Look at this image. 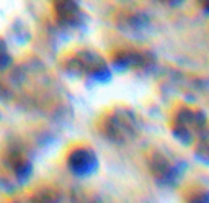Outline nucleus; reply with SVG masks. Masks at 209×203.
I'll use <instances>...</instances> for the list:
<instances>
[{
  "mask_svg": "<svg viewBox=\"0 0 209 203\" xmlns=\"http://www.w3.org/2000/svg\"><path fill=\"white\" fill-rule=\"evenodd\" d=\"M134 128L136 125L131 113L118 112L113 115L108 123V136L111 139H126L132 136V133L136 131Z\"/></svg>",
  "mask_w": 209,
  "mask_h": 203,
  "instance_id": "nucleus-1",
  "label": "nucleus"
},
{
  "mask_svg": "<svg viewBox=\"0 0 209 203\" xmlns=\"http://www.w3.org/2000/svg\"><path fill=\"white\" fill-rule=\"evenodd\" d=\"M69 165L75 174H88L95 169L96 165V159L92 151L87 149H79L70 156L69 159Z\"/></svg>",
  "mask_w": 209,
  "mask_h": 203,
  "instance_id": "nucleus-2",
  "label": "nucleus"
},
{
  "mask_svg": "<svg viewBox=\"0 0 209 203\" xmlns=\"http://www.w3.org/2000/svg\"><path fill=\"white\" fill-rule=\"evenodd\" d=\"M150 167H152L155 177L160 179V180H168V179H172V175H173L172 164L165 157H162V156H155L154 162H152V165H150Z\"/></svg>",
  "mask_w": 209,
  "mask_h": 203,
  "instance_id": "nucleus-3",
  "label": "nucleus"
},
{
  "mask_svg": "<svg viewBox=\"0 0 209 203\" xmlns=\"http://www.w3.org/2000/svg\"><path fill=\"white\" fill-rule=\"evenodd\" d=\"M59 13L66 21H75L80 15V10L75 2H72V0H64L59 7Z\"/></svg>",
  "mask_w": 209,
  "mask_h": 203,
  "instance_id": "nucleus-4",
  "label": "nucleus"
},
{
  "mask_svg": "<svg viewBox=\"0 0 209 203\" xmlns=\"http://www.w3.org/2000/svg\"><path fill=\"white\" fill-rule=\"evenodd\" d=\"M190 203H209V193H207V192L194 193V196L191 198Z\"/></svg>",
  "mask_w": 209,
  "mask_h": 203,
  "instance_id": "nucleus-5",
  "label": "nucleus"
},
{
  "mask_svg": "<svg viewBox=\"0 0 209 203\" xmlns=\"http://www.w3.org/2000/svg\"><path fill=\"white\" fill-rule=\"evenodd\" d=\"M198 5L204 11H207V13H209V0H198Z\"/></svg>",
  "mask_w": 209,
  "mask_h": 203,
  "instance_id": "nucleus-6",
  "label": "nucleus"
},
{
  "mask_svg": "<svg viewBox=\"0 0 209 203\" xmlns=\"http://www.w3.org/2000/svg\"><path fill=\"white\" fill-rule=\"evenodd\" d=\"M160 3H165V5H177V3H180L181 0H159Z\"/></svg>",
  "mask_w": 209,
  "mask_h": 203,
  "instance_id": "nucleus-7",
  "label": "nucleus"
}]
</instances>
